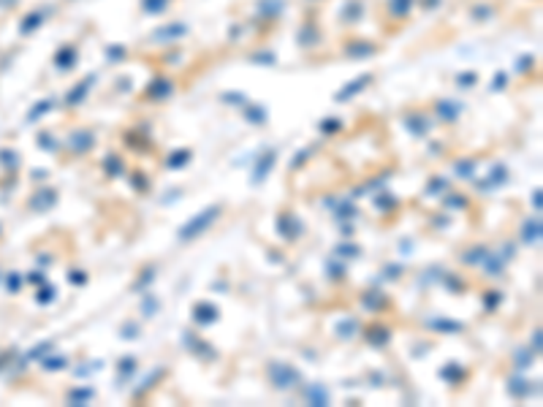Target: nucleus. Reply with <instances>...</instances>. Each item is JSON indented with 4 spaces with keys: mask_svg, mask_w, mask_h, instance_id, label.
Here are the masks:
<instances>
[{
    "mask_svg": "<svg viewBox=\"0 0 543 407\" xmlns=\"http://www.w3.org/2000/svg\"><path fill=\"white\" fill-rule=\"evenodd\" d=\"M218 217H220V206H209V209H204V212H199L193 220H190V223H185V225H182L180 239H196L199 233L207 231V228L212 225Z\"/></svg>",
    "mask_w": 543,
    "mask_h": 407,
    "instance_id": "nucleus-1",
    "label": "nucleus"
},
{
    "mask_svg": "<svg viewBox=\"0 0 543 407\" xmlns=\"http://www.w3.org/2000/svg\"><path fill=\"white\" fill-rule=\"evenodd\" d=\"M269 375H272V380H274L277 388H291V386H296V380H299L296 369L288 367V364H282V361H274V364H272V367H269Z\"/></svg>",
    "mask_w": 543,
    "mask_h": 407,
    "instance_id": "nucleus-2",
    "label": "nucleus"
},
{
    "mask_svg": "<svg viewBox=\"0 0 543 407\" xmlns=\"http://www.w3.org/2000/svg\"><path fill=\"white\" fill-rule=\"evenodd\" d=\"M193 315H196V320H199V323H212L215 318H218V310H215L212 304H199L193 310Z\"/></svg>",
    "mask_w": 543,
    "mask_h": 407,
    "instance_id": "nucleus-3",
    "label": "nucleus"
},
{
    "mask_svg": "<svg viewBox=\"0 0 543 407\" xmlns=\"http://www.w3.org/2000/svg\"><path fill=\"white\" fill-rule=\"evenodd\" d=\"M71 141H73V144H71L73 152H87L92 147V133H76Z\"/></svg>",
    "mask_w": 543,
    "mask_h": 407,
    "instance_id": "nucleus-4",
    "label": "nucleus"
},
{
    "mask_svg": "<svg viewBox=\"0 0 543 407\" xmlns=\"http://www.w3.org/2000/svg\"><path fill=\"white\" fill-rule=\"evenodd\" d=\"M272 163H274V155H264L261 160H258V169H256V177H253V180L261 182L264 177H267V171L272 169Z\"/></svg>",
    "mask_w": 543,
    "mask_h": 407,
    "instance_id": "nucleus-5",
    "label": "nucleus"
},
{
    "mask_svg": "<svg viewBox=\"0 0 543 407\" xmlns=\"http://www.w3.org/2000/svg\"><path fill=\"white\" fill-rule=\"evenodd\" d=\"M188 158H190L188 150H177L174 155L169 158V169H182V163H188Z\"/></svg>",
    "mask_w": 543,
    "mask_h": 407,
    "instance_id": "nucleus-6",
    "label": "nucleus"
},
{
    "mask_svg": "<svg viewBox=\"0 0 543 407\" xmlns=\"http://www.w3.org/2000/svg\"><path fill=\"white\" fill-rule=\"evenodd\" d=\"M538 231H541V223L535 220V223H527V228H524V239L527 242H535L538 239Z\"/></svg>",
    "mask_w": 543,
    "mask_h": 407,
    "instance_id": "nucleus-7",
    "label": "nucleus"
},
{
    "mask_svg": "<svg viewBox=\"0 0 543 407\" xmlns=\"http://www.w3.org/2000/svg\"><path fill=\"white\" fill-rule=\"evenodd\" d=\"M310 399H312V402H318V405H326V402H329V397H326V391H323L320 386L310 388Z\"/></svg>",
    "mask_w": 543,
    "mask_h": 407,
    "instance_id": "nucleus-8",
    "label": "nucleus"
},
{
    "mask_svg": "<svg viewBox=\"0 0 543 407\" xmlns=\"http://www.w3.org/2000/svg\"><path fill=\"white\" fill-rule=\"evenodd\" d=\"M106 171H109V174H122V160L106 158Z\"/></svg>",
    "mask_w": 543,
    "mask_h": 407,
    "instance_id": "nucleus-9",
    "label": "nucleus"
},
{
    "mask_svg": "<svg viewBox=\"0 0 543 407\" xmlns=\"http://www.w3.org/2000/svg\"><path fill=\"white\" fill-rule=\"evenodd\" d=\"M90 397H92V391H90V388H84V391H73V394H71V399H73V402H87Z\"/></svg>",
    "mask_w": 543,
    "mask_h": 407,
    "instance_id": "nucleus-10",
    "label": "nucleus"
}]
</instances>
